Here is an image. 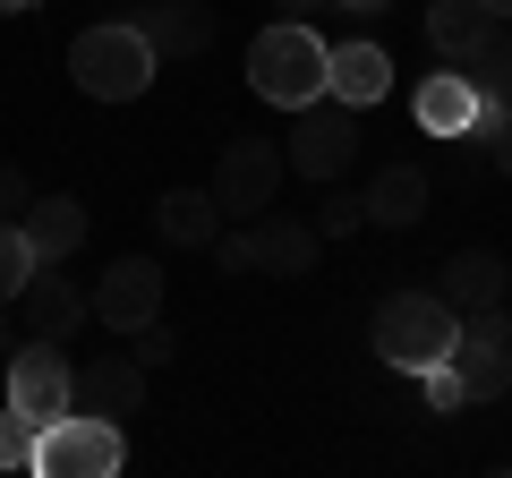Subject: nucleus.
Returning a JSON list of instances; mask_svg holds the SVG:
<instances>
[{
	"instance_id": "nucleus-1",
	"label": "nucleus",
	"mask_w": 512,
	"mask_h": 478,
	"mask_svg": "<svg viewBox=\"0 0 512 478\" xmlns=\"http://www.w3.org/2000/svg\"><path fill=\"white\" fill-rule=\"evenodd\" d=\"M154 43L137 18H111V26H86V35L69 43V77L94 94V103H137V94L154 86Z\"/></svg>"
},
{
	"instance_id": "nucleus-2",
	"label": "nucleus",
	"mask_w": 512,
	"mask_h": 478,
	"mask_svg": "<svg viewBox=\"0 0 512 478\" xmlns=\"http://www.w3.org/2000/svg\"><path fill=\"white\" fill-rule=\"evenodd\" d=\"M453 342H461V308L444 291H393L376 308V359L402 376H427Z\"/></svg>"
},
{
	"instance_id": "nucleus-3",
	"label": "nucleus",
	"mask_w": 512,
	"mask_h": 478,
	"mask_svg": "<svg viewBox=\"0 0 512 478\" xmlns=\"http://www.w3.org/2000/svg\"><path fill=\"white\" fill-rule=\"evenodd\" d=\"M248 86L265 94V103H282V111L316 103V94H325V35H316L308 18H274L248 43Z\"/></svg>"
},
{
	"instance_id": "nucleus-4",
	"label": "nucleus",
	"mask_w": 512,
	"mask_h": 478,
	"mask_svg": "<svg viewBox=\"0 0 512 478\" xmlns=\"http://www.w3.org/2000/svg\"><path fill=\"white\" fill-rule=\"evenodd\" d=\"M120 461H128L120 419H94V410H60L35 436V470L43 478H120Z\"/></svg>"
},
{
	"instance_id": "nucleus-5",
	"label": "nucleus",
	"mask_w": 512,
	"mask_h": 478,
	"mask_svg": "<svg viewBox=\"0 0 512 478\" xmlns=\"http://www.w3.org/2000/svg\"><path fill=\"white\" fill-rule=\"evenodd\" d=\"M350 154H359V111L350 103H333V94H316V103H299V120H291V137H282V163L299 171V180H342L350 171Z\"/></svg>"
},
{
	"instance_id": "nucleus-6",
	"label": "nucleus",
	"mask_w": 512,
	"mask_h": 478,
	"mask_svg": "<svg viewBox=\"0 0 512 478\" xmlns=\"http://www.w3.org/2000/svg\"><path fill=\"white\" fill-rule=\"evenodd\" d=\"M282 146L274 137H231V146H222V163H214V205H222V222H256L265 214V205H274V188H282Z\"/></svg>"
},
{
	"instance_id": "nucleus-7",
	"label": "nucleus",
	"mask_w": 512,
	"mask_h": 478,
	"mask_svg": "<svg viewBox=\"0 0 512 478\" xmlns=\"http://www.w3.org/2000/svg\"><path fill=\"white\" fill-rule=\"evenodd\" d=\"M86 308H94V325H111V333L128 342L137 325L163 316V265H154V257H111L103 282L86 291Z\"/></svg>"
},
{
	"instance_id": "nucleus-8",
	"label": "nucleus",
	"mask_w": 512,
	"mask_h": 478,
	"mask_svg": "<svg viewBox=\"0 0 512 478\" xmlns=\"http://www.w3.org/2000/svg\"><path fill=\"white\" fill-rule=\"evenodd\" d=\"M9 402L26 410V419L52 427L60 410H77V368L60 359V342H35L26 333V350H9Z\"/></svg>"
},
{
	"instance_id": "nucleus-9",
	"label": "nucleus",
	"mask_w": 512,
	"mask_h": 478,
	"mask_svg": "<svg viewBox=\"0 0 512 478\" xmlns=\"http://www.w3.org/2000/svg\"><path fill=\"white\" fill-rule=\"evenodd\" d=\"M86 316H94L86 291H77V282H60V265H35V274H26V291H18V325L35 333V342H69Z\"/></svg>"
},
{
	"instance_id": "nucleus-10",
	"label": "nucleus",
	"mask_w": 512,
	"mask_h": 478,
	"mask_svg": "<svg viewBox=\"0 0 512 478\" xmlns=\"http://www.w3.org/2000/svg\"><path fill=\"white\" fill-rule=\"evenodd\" d=\"M137 402H146L137 350H103V359L77 368V410H94V419H137Z\"/></svg>"
},
{
	"instance_id": "nucleus-11",
	"label": "nucleus",
	"mask_w": 512,
	"mask_h": 478,
	"mask_svg": "<svg viewBox=\"0 0 512 478\" xmlns=\"http://www.w3.org/2000/svg\"><path fill=\"white\" fill-rule=\"evenodd\" d=\"M325 94H333V103H350V111H359V103H384V94H393V52H384V43H333V52H325Z\"/></svg>"
},
{
	"instance_id": "nucleus-12",
	"label": "nucleus",
	"mask_w": 512,
	"mask_h": 478,
	"mask_svg": "<svg viewBox=\"0 0 512 478\" xmlns=\"http://www.w3.org/2000/svg\"><path fill=\"white\" fill-rule=\"evenodd\" d=\"M359 197H367V222L376 231H410V222H427V171L419 163H384Z\"/></svg>"
},
{
	"instance_id": "nucleus-13",
	"label": "nucleus",
	"mask_w": 512,
	"mask_h": 478,
	"mask_svg": "<svg viewBox=\"0 0 512 478\" xmlns=\"http://www.w3.org/2000/svg\"><path fill=\"white\" fill-rule=\"evenodd\" d=\"M18 231H26V248H35V265H60V257L86 248V205L77 197H35L18 214Z\"/></svg>"
},
{
	"instance_id": "nucleus-14",
	"label": "nucleus",
	"mask_w": 512,
	"mask_h": 478,
	"mask_svg": "<svg viewBox=\"0 0 512 478\" xmlns=\"http://www.w3.org/2000/svg\"><path fill=\"white\" fill-rule=\"evenodd\" d=\"M154 231H163L171 248H214V239H222V205H214V188H171V197L154 205Z\"/></svg>"
},
{
	"instance_id": "nucleus-15",
	"label": "nucleus",
	"mask_w": 512,
	"mask_h": 478,
	"mask_svg": "<svg viewBox=\"0 0 512 478\" xmlns=\"http://www.w3.org/2000/svg\"><path fill=\"white\" fill-rule=\"evenodd\" d=\"M470 120H478V86L444 60V77H427V86H419V129L427 137H461Z\"/></svg>"
},
{
	"instance_id": "nucleus-16",
	"label": "nucleus",
	"mask_w": 512,
	"mask_h": 478,
	"mask_svg": "<svg viewBox=\"0 0 512 478\" xmlns=\"http://www.w3.org/2000/svg\"><path fill=\"white\" fill-rule=\"evenodd\" d=\"M504 257H495V248H453V257H444V299H453V308H487V299H504Z\"/></svg>"
},
{
	"instance_id": "nucleus-17",
	"label": "nucleus",
	"mask_w": 512,
	"mask_h": 478,
	"mask_svg": "<svg viewBox=\"0 0 512 478\" xmlns=\"http://www.w3.org/2000/svg\"><path fill=\"white\" fill-rule=\"evenodd\" d=\"M316 265V222H256V274L299 282Z\"/></svg>"
},
{
	"instance_id": "nucleus-18",
	"label": "nucleus",
	"mask_w": 512,
	"mask_h": 478,
	"mask_svg": "<svg viewBox=\"0 0 512 478\" xmlns=\"http://www.w3.org/2000/svg\"><path fill=\"white\" fill-rule=\"evenodd\" d=\"M146 43L154 52H205L214 43V9H197V0H171V9H146Z\"/></svg>"
},
{
	"instance_id": "nucleus-19",
	"label": "nucleus",
	"mask_w": 512,
	"mask_h": 478,
	"mask_svg": "<svg viewBox=\"0 0 512 478\" xmlns=\"http://www.w3.org/2000/svg\"><path fill=\"white\" fill-rule=\"evenodd\" d=\"M453 69H461V77H470V86H478V94H512V18H495V26H487V35H478V43H470V52H461V60H453Z\"/></svg>"
},
{
	"instance_id": "nucleus-20",
	"label": "nucleus",
	"mask_w": 512,
	"mask_h": 478,
	"mask_svg": "<svg viewBox=\"0 0 512 478\" xmlns=\"http://www.w3.org/2000/svg\"><path fill=\"white\" fill-rule=\"evenodd\" d=\"M444 359H453V376H461L470 402H495V393L512 385V350H495V342H453Z\"/></svg>"
},
{
	"instance_id": "nucleus-21",
	"label": "nucleus",
	"mask_w": 512,
	"mask_h": 478,
	"mask_svg": "<svg viewBox=\"0 0 512 478\" xmlns=\"http://www.w3.org/2000/svg\"><path fill=\"white\" fill-rule=\"evenodd\" d=\"M487 26H495V18L478 9V0H436V9H427V43H436L444 60H461L478 35H487Z\"/></svg>"
},
{
	"instance_id": "nucleus-22",
	"label": "nucleus",
	"mask_w": 512,
	"mask_h": 478,
	"mask_svg": "<svg viewBox=\"0 0 512 478\" xmlns=\"http://www.w3.org/2000/svg\"><path fill=\"white\" fill-rule=\"evenodd\" d=\"M35 436H43V419H26L18 402H0V470H35Z\"/></svg>"
},
{
	"instance_id": "nucleus-23",
	"label": "nucleus",
	"mask_w": 512,
	"mask_h": 478,
	"mask_svg": "<svg viewBox=\"0 0 512 478\" xmlns=\"http://www.w3.org/2000/svg\"><path fill=\"white\" fill-rule=\"evenodd\" d=\"M26 274H35V248H26V231H18V222H0V308H18Z\"/></svg>"
},
{
	"instance_id": "nucleus-24",
	"label": "nucleus",
	"mask_w": 512,
	"mask_h": 478,
	"mask_svg": "<svg viewBox=\"0 0 512 478\" xmlns=\"http://www.w3.org/2000/svg\"><path fill=\"white\" fill-rule=\"evenodd\" d=\"M367 222V197L359 188H333L325 180V205H316V239H342V231H359Z\"/></svg>"
},
{
	"instance_id": "nucleus-25",
	"label": "nucleus",
	"mask_w": 512,
	"mask_h": 478,
	"mask_svg": "<svg viewBox=\"0 0 512 478\" xmlns=\"http://www.w3.org/2000/svg\"><path fill=\"white\" fill-rule=\"evenodd\" d=\"M461 342H495V350H512V316H504V299H487V308H461Z\"/></svg>"
},
{
	"instance_id": "nucleus-26",
	"label": "nucleus",
	"mask_w": 512,
	"mask_h": 478,
	"mask_svg": "<svg viewBox=\"0 0 512 478\" xmlns=\"http://www.w3.org/2000/svg\"><path fill=\"white\" fill-rule=\"evenodd\" d=\"M205 257H214L222 274H256V231H222L214 248H205Z\"/></svg>"
},
{
	"instance_id": "nucleus-27",
	"label": "nucleus",
	"mask_w": 512,
	"mask_h": 478,
	"mask_svg": "<svg viewBox=\"0 0 512 478\" xmlns=\"http://www.w3.org/2000/svg\"><path fill=\"white\" fill-rule=\"evenodd\" d=\"M128 342H137V368H163L171 350H180V342H171V325H163V316H154V325H137Z\"/></svg>"
},
{
	"instance_id": "nucleus-28",
	"label": "nucleus",
	"mask_w": 512,
	"mask_h": 478,
	"mask_svg": "<svg viewBox=\"0 0 512 478\" xmlns=\"http://www.w3.org/2000/svg\"><path fill=\"white\" fill-rule=\"evenodd\" d=\"M470 393H461V376H453V359H436L427 368V410H461Z\"/></svg>"
},
{
	"instance_id": "nucleus-29",
	"label": "nucleus",
	"mask_w": 512,
	"mask_h": 478,
	"mask_svg": "<svg viewBox=\"0 0 512 478\" xmlns=\"http://www.w3.org/2000/svg\"><path fill=\"white\" fill-rule=\"evenodd\" d=\"M26 205H35V188H26V171H18V163H0V222H18Z\"/></svg>"
},
{
	"instance_id": "nucleus-30",
	"label": "nucleus",
	"mask_w": 512,
	"mask_h": 478,
	"mask_svg": "<svg viewBox=\"0 0 512 478\" xmlns=\"http://www.w3.org/2000/svg\"><path fill=\"white\" fill-rule=\"evenodd\" d=\"M487 171H495V180H512V111H504V129L487 137Z\"/></svg>"
},
{
	"instance_id": "nucleus-31",
	"label": "nucleus",
	"mask_w": 512,
	"mask_h": 478,
	"mask_svg": "<svg viewBox=\"0 0 512 478\" xmlns=\"http://www.w3.org/2000/svg\"><path fill=\"white\" fill-rule=\"evenodd\" d=\"M274 9H282V18H325L333 0H274Z\"/></svg>"
},
{
	"instance_id": "nucleus-32",
	"label": "nucleus",
	"mask_w": 512,
	"mask_h": 478,
	"mask_svg": "<svg viewBox=\"0 0 512 478\" xmlns=\"http://www.w3.org/2000/svg\"><path fill=\"white\" fill-rule=\"evenodd\" d=\"M333 9H342V18H384L393 0H333Z\"/></svg>"
},
{
	"instance_id": "nucleus-33",
	"label": "nucleus",
	"mask_w": 512,
	"mask_h": 478,
	"mask_svg": "<svg viewBox=\"0 0 512 478\" xmlns=\"http://www.w3.org/2000/svg\"><path fill=\"white\" fill-rule=\"evenodd\" d=\"M0 350H18V316L9 308H0Z\"/></svg>"
},
{
	"instance_id": "nucleus-34",
	"label": "nucleus",
	"mask_w": 512,
	"mask_h": 478,
	"mask_svg": "<svg viewBox=\"0 0 512 478\" xmlns=\"http://www.w3.org/2000/svg\"><path fill=\"white\" fill-rule=\"evenodd\" d=\"M478 9H487V18H512V0H478Z\"/></svg>"
},
{
	"instance_id": "nucleus-35",
	"label": "nucleus",
	"mask_w": 512,
	"mask_h": 478,
	"mask_svg": "<svg viewBox=\"0 0 512 478\" xmlns=\"http://www.w3.org/2000/svg\"><path fill=\"white\" fill-rule=\"evenodd\" d=\"M0 9H35V0H0Z\"/></svg>"
},
{
	"instance_id": "nucleus-36",
	"label": "nucleus",
	"mask_w": 512,
	"mask_h": 478,
	"mask_svg": "<svg viewBox=\"0 0 512 478\" xmlns=\"http://www.w3.org/2000/svg\"><path fill=\"white\" fill-rule=\"evenodd\" d=\"M0 402H9V393H0Z\"/></svg>"
}]
</instances>
